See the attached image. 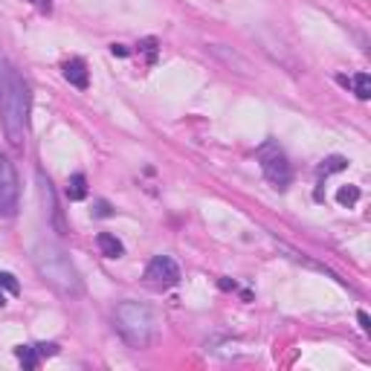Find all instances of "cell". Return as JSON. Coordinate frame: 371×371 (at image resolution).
<instances>
[{
	"instance_id": "obj_20",
	"label": "cell",
	"mask_w": 371,
	"mask_h": 371,
	"mask_svg": "<svg viewBox=\"0 0 371 371\" xmlns=\"http://www.w3.org/2000/svg\"><path fill=\"white\" fill-rule=\"evenodd\" d=\"M32 4L41 9V12H50V6H53V0H32Z\"/></svg>"
},
{
	"instance_id": "obj_22",
	"label": "cell",
	"mask_w": 371,
	"mask_h": 371,
	"mask_svg": "<svg viewBox=\"0 0 371 371\" xmlns=\"http://www.w3.org/2000/svg\"><path fill=\"white\" fill-rule=\"evenodd\" d=\"M0 90H4V73H0Z\"/></svg>"
},
{
	"instance_id": "obj_19",
	"label": "cell",
	"mask_w": 371,
	"mask_h": 371,
	"mask_svg": "<svg viewBox=\"0 0 371 371\" xmlns=\"http://www.w3.org/2000/svg\"><path fill=\"white\" fill-rule=\"evenodd\" d=\"M357 319H360V328H362L365 334H368V331H371V322H368V313H365V310H360V316H357Z\"/></svg>"
},
{
	"instance_id": "obj_5",
	"label": "cell",
	"mask_w": 371,
	"mask_h": 371,
	"mask_svg": "<svg viewBox=\"0 0 371 371\" xmlns=\"http://www.w3.org/2000/svg\"><path fill=\"white\" fill-rule=\"evenodd\" d=\"M21 200V180L15 171V163L0 154V218H15Z\"/></svg>"
},
{
	"instance_id": "obj_13",
	"label": "cell",
	"mask_w": 371,
	"mask_h": 371,
	"mask_svg": "<svg viewBox=\"0 0 371 371\" xmlns=\"http://www.w3.org/2000/svg\"><path fill=\"white\" fill-rule=\"evenodd\" d=\"M351 87H354V93H357V99H371V76L368 73H357L354 78H351Z\"/></svg>"
},
{
	"instance_id": "obj_16",
	"label": "cell",
	"mask_w": 371,
	"mask_h": 371,
	"mask_svg": "<svg viewBox=\"0 0 371 371\" xmlns=\"http://www.w3.org/2000/svg\"><path fill=\"white\" fill-rule=\"evenodd\" d=\"M139 53H146V56H148V61L154 64V61H157V41H154V38L139 41Z\"/></svg>"
},
{
	"instance_id": "obj_14",
	"label": "cell",
	"mask_w": 371,
	"mask_h": 371,
	"mask_svg": "<svg viewBox=\"0 0 371 371\" xmlns=\"http://www.w3.org/2000/svg\"><path fill=\"white\" fill-rule=\"evenodd\" d=\"M337 200H340V206H354L357 200H360V186H342V189L337 192Z\"/></svg>"
},
{
	"instance_id": "obj_9",
	"label": "cell",
	"mask_w": 371,
	"mask_h": 371,
	"mask_svg": "<svg viewBox=\"0 0 371 371\" xmlns=\"http://www.w3.org/2000/svg\"><path fill=\"white\" fill-rule=\"evenodd\" d=\"M96 244H99V250H102L105 258H122L125 255V244L116 235H111V232H99Z\"/></svg>"
},
{
	"instance_id": "obj_17",
	"label": "cell",
	"mask_w": 371,
	"mask_h": 371,
	"mask_svg": "<svg viewBox=\"0 0 371 371\" xmlns=\"http://www.w3.org/2000/svg\"><path fill=\"white\" fill-rule=\"evenodd\" d=\"M35 348H38L41 360H44V357H56V354H59V345H56V342H38Z\"/></svg>"
},
{
	"instance_id": "obj_1",
	"label": "cell",
	"mask_w": 371,
	"mask_h": 371,
	"mask_svg": "<svg viewBox=\"0 0 371 371\" xmlns=\"http://www.w3.org/2000/svg\"><path fill=\"white\" fill-rule=\"evenodd\" d=\"M32 264L38 270V275L50 285L59 296L64 299H78L84 293V282L76 270V264L70 261V255L56 244V241H38L32 247Z\"/></svg>"
},
{
	"instance_id": "obj_7",
	"label": "cell",
	"mask_w": 371,
	"mask_h": 371,
	"mask_svg": "<svg viewBox=\"0 0 371 371\" xmlns=\"http://www.w3.org/2000/svg\"><path fill=\"white\" fill-rule=\"evenodd\" d=\"M38 195H41V206H44L46 220L53 223V229L59 232V235H67V226H64V218H61V209H59V200H56V189H53V183L44 177V171H38Z\"/></svg>"
},
{
	"instance_id": "obj_2",
	"label": "cell",
	"mask_w": 371,
	"mask_h": 371,
	"mask_svg": "<svg viewBox=\"0 0 371 371\" xmlns=\"http://www.w3.org/2000/svg\"><path fill=\"white\" fill-rule=\"evenodd\" d=\"M0 96H4V131H6V139H9V146L21 148L24 139H26V128H29L32 93H29L26 78L15 67L4 70V90H0Z\"/></svg>"
},
{
	"instance_id": "obj_6",
	"label": "cell",
	"mask_w": 371,
	"mask_h": 371,
	"mask_svg": "<svg viewBox=\"0 0 371 371\" xmlns=\"http://www.w3.org/2000/svg\"><path fill=\"white\" fill-rule=\"evenodd\" d=\"M180 282V267L168 255H154L146 267V285L154 290H168Z\"/></svg>"
},
{
	"instance_id": "obj_21",
	"label": "cell",
	"mask_w": 371,
	"mask_h": 371,
	"mask_svg": "<svg viewBox=\"0 0 371 371\" xmlns=\"http://www.w3.org/2000/svg\"><path fill=\"white\" fill-rule=\"evenodd\" d=\"M111 53H113V56H128V46H122V44H113V46H111Z\"/></svg>"
},
{
	"instance_id": "obj_11",
	"label": "cell",
	"mask_w": 371,
	"mask_h": 371,
	"mask_svg": "<svg viewBox=\"0 0 371 371\" xmlns=\"http://www.w3.org/2000/svg\"><path fill=\"white\" fill-rule=\"evenodd\" d=\"M67 198H70V200H84V198H87V177H84L81 171L67 180Z\"/></svg>"
},
{
	"instance_id": "obj_8",
	"label": "cell",
	"mask_w": 371,
	"mask_h": 371,
	"mask_svg": "<svg viewBox=\"0 0 371 371\" xmlns=\"http://www.w3.org/2000/svg\"><path fill=\"white\" fill-rule=\"evenodd\" d=\"M64 78L76 87V90H87V84H90V73H87V64L81 61V59H70L67 64H64Z\"/></svg>"
},
{
	"instance_id": "obj_18",
	"label": "cell",
	"mask_w": 371,
	"mask_h": 371,
	"mask_svg": "<svg viewBox=\"0 0 371 371\" xmlns=\"http://www.w3.org/2000/svg\"><path fill=\"white\" fill-rule=\"evenodd\" d=\"M111 215H113L111 203H108V200H99V203H96V218H111Z\"/></svg>"
},
{
	"instance_id": "obj_4",
	"label": "cell",
	"mask_w": 371,
	"mask_h": 371,
	"mask_svg": "<svg viewBox=\"0 0 371 371\" xmlns=\"http://www.w3.org/2000/svg\"><path fill=\"white\" fill-rule=\"evenodd\" d=\"M258 163H261V174L264 180L273 186V189L278 192H288L290 183H293V168H290V160L288 154L278 148V143H273V139H267V143L255 151Z\"/></svg>"
},
{
	"instance_id": "obj_10",
	"label": "cell",
	"mask_w": 371,
	"mask_h": 371,
	"mask_svg": "<svg viewBox=\"0 0 371 371\" xmlns=\"http://www.w3.org/2000/svg\"><path fill=\"white\" fill-rule=\"evenodd\" d=\"M21 293V282L12 275V273H0V305H6L9 296H18Z\"/></svg>"
},
{
	"instance_id": "obj_12",
	"label": "cell",
	"mask_w": 371,
	"mask_h": 371,
	"mask_svg": "<svg viewBox=\"0 0 371 371\" xmlns=\"http://www.w3.org/2000/svg\"><path fill=\"white\" fill-rule=\"evenodd\" d=\"M15 357L24 362V368H38V362H41V354H38V348L35 345H18L15 348Z\"/></svg>"
},
{
	"instance_id": "obj_15",
	"label": "cell",
	"mask_w": 371,
	"mask_h": 371,
	"mask_svg": "<svg viewBox=\"0 0 371 371\" xmlns=\"http://www.w3.org/2000/svg\"><path fill=\"white\" fill-rule=\"evenodd\" d=\"M342 168H348V160L345 157H328L322 166H319V174L322 177H328V174H334V171H342Z\"/></svg>"
},
{
	"instance_id": "obj_3",
	"label": "cell",
	"mask_w": 371,
	"mask_h": 371,
	"mask_svg": "<svg viewBox=\"0 0 371 371\" xmlns=\"http://www.w3.org/2000/svg\"><path fill=\"white\" fill-rule=\"evenodd\" d=\"M113 325L131 348H148L154 340V313L143 302H119L113 310Z\"/></svg>"
}]
</instances>
